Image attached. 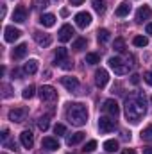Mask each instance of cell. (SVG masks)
<instances>
[{
	"mask_svg": "<svg viewBox=\"0 0 152 154\" xmlns=\"http://www.w3.org/2000/svg\"><path fill=\"white\" fill-rule=\"evenodd\" d=\"M120 154H136V151H134V149H123Z\"/></svg>",
	"mask_w": 152,
	"mask_h": 154,
	"instance_id": "obj_43",
	"label": "cell"
},
{
	"mask_svg": "<svg viewBox=\"0 0 152 154\" xmlns=\"http://www.w3.org/2000/svg\"><path fill=\"white\" fill-rule=\"evenodd\" d=\"M145 31H147V34H152V23H147V29Z\"/></svg>",
	"mask_w": 152,
	"mask_h": 154,
	"instance_id": "obj_45",
	"label": "cell"
},
{
	"mask_svg": "<svg viewBox=\"0 0 152 154\" xmlns=\"http://www.w3.org/2000/svg\"><path fill=\"white\" fill-rule=\"evenodd\" d=\"M4 154H5V152H4Z\"/></svg>",
	"mask_w": 152,
	"mask_h": 154,
	"instance_id": "obj_49",
	"label": "cell"
},
{
	"mask_svg": "<svg viewBox=\"0 0 152 154\" xmlns=\"http://www.w3.org/2000/svg\"><path fill=\"white\" fill-rule=\"evenodd\" d=\"M68 57V50L65 48V47H59L57 50H56V56H54V61H56V65H61L65 59Z\"/></svg>",
	"mask_w": 152,
	"mask_h": 154,
	"instance_id": "obj_20",
	"label": "cell"
},
{
	"mask_svg": "<svg viewBox=\"0 0 152 154\" xmlns=\"http://www.w3.org/2000/svg\"><path fill=\"white\" fill-rule=\"evenodd\" d=\"M131 82H132V84H138V82H140V75H136V74H134V75L131 77Z\"/></svg>",
	"mask_w": 152,
	"mask_h": 154,
	"instance_id": "obj_41",
	"label": "cell"
},
{
	"mask_svg": "<svg viewBox=\"0 0 152 154\" xmlns=\"http://www.w3.org/2000/svg\"><path fill=\"white\" fill-rule=\"evenodd\" d=\"M86 63L88 65H97V63H100V56L95 54V52H90V54H86Z\"/></svg>",
	"mask_w": 152,
	"mask_h": 154,
	"instance_id": "obj_27",
	"label": "cell"
},
{
	"mask_svg": "<svg viewBox=\"0 0 152 154\" xmlns=\"http://www.w3.org/2000/svg\"><path fill=\"white\" fill-rule=\"evenodd\" d=\"M61 16H68V9H61Z\"/></svg>",
	"mask_w": 152,
	"mask_h": 154,
	"instance_id": "obj_47",
	"label": "cell"
},
{
	"mask_svg": "<svg viewBox=\"0 0 152 154\" xmlns=\"http://www.w3.org/2000/svg\"><path fill=\"white\" fill-rule=\"evenodd\" d=\"M27 116V109L25 108H14L9 111V120L11 122H23Z\"/></svg>",
	"mask_w": 152,
	"mask_h": 154,
	"instance_id": "obj_10",
	"label": "cell"
},
{
	"mask_svg": "<svg viewBox=\"0 0 152 154\" xmlns=\"http://www.w3.org/2000/svg\"><path fill=\"white\" fill-rule=\"evenodd\" d=\"M97 38H99V43H108L109 38H111V34H109L108 29H100V31L97 32Z\"/></svg>",
	"mask_w": 152,
	"mask_h": 154,
	"instance_id": "obj_25",
	"label": "cell"
},
{
	"mask_svg": "<svg viewBox=\"0 0 152 154\" xmlns=\"http://www.w3.org/2000/svg\"><path fill=\"white\" fill-rule=\"evenodd\" d=\"M41 147H43L45 151H57V149H59V142H57L56 138H52V136H45V138L41 140Z\"/></svg>",
	"mask_w": 152,
	"mask_h": 154,
	"instance_id": "obj_13",
	"label": "cell"
},
{
	"mask_svg": "<svg viewBox=\"0 0 152 154\" xmlns=\"http://www.w3.org/2000/svg\"><path fill=\"white\" fill-rule=\"evenodd\" d=\"M109 66L114 70V74H118V75H125L127 72H129V66L120 59V57H109Z\"/></svg>",
	"mask_w": 152,
	"mask_h": 154,
	"instance_id": "obj_4",
	"label": "cell"
},
{
	"mask_svg": "<svg viewBox=\"0 0 152 154\" xmlns=\"http://www.w3.org/2000/svg\"><path fill=\"white\" fill-rule=\"evenodd\" d=\"M38 127L41 131H47L48 129V116H41L38 118Z\"/></svg>",
	"mask_w": 152,
	"mask_h": 154,
	"instance_id": "obj_33",
	"label": "cell"
},
{
	"mask_svg": "<svg viewBox=\"0 0 152 154\" xmlns=\"http://www.w3.org/2000/svg\"><path fill=\"white\" fill-rule=\"evenodd\" d=\"M141 140H145V142H152V124H149V125L141 131Z\"/></svg>",
	"mask_w": 152,
	"mask_h": 154,
	"instance_id": "obj_28",
	"label": "cell"
},
{
	"mask_svg": "<svg viewBox=\"0 0 152 154\" xmlns=\"http://www.w3.org/2000/svg\"><path fill=\"white\" fill-rule=\"evenodd\" d=\"M132 43H134L136 47H147V45H149V38H145V36H134Z\"/></svg>",
	"mask_w": 152,
	"mask_h": 154,
	"instance_id": "obj_30",
	"label": "cell"
},
{
	"mask_svg": "<svg viewBox=\"0 0 152 154\" xmlns=\"http://www.w3.org/2000/svg\"><path fill=\"white\" fill-rule=\"evenodd\" d=\"M13 20H14L16 23H23V22L27 20V9H25V5H18V7L14 9Z\"/></svg>",
	"mask_w": 152,
	"mask_h": 154,
	"instance_id": "obj_14",
	"label": "cell"
},
{
	"mask_svg": "<svg viewBox=\"0 0 152 154\" xmlns=\"http://www.w3.org/2000/svg\"><path fill=\"white\" fill-rule=\"evenodd\" d=\"M143 154H152V147H145L143 149Z\"/></svg>",
	"mask_w": 152,
	"mask_h": 154,
	"instance_id": "obj_46",
	"label": "cell"
},
{
	"mask_svg": "<svg viewBox=\"0 0 152 154\" xmlns=\"http://www.w3.org/2000/svg\"><path fill=\"white\" fill-rule=\"evenodd\" d=\"M86 43H88V41H86V38H77L75 41H74V45H72V48L79 52V50H82V48H86Z\"/></svg>",
	"mask_w": 152,
	"mask_h": 154,
	"instance_id": "obj_29",
	"label": "cell"
},
{
	"mask_svg": "<svg viewBox=\"0 0 152 154\" xmlns=\"http://www.w3.org/2000/svg\"><path fill=\"white\" fill-rule=\"evenodd\" d=\"M39 23H41L43 27H52V25L56 23V16H54V14H41Z\"/></svg>",
	"mask_w": 152,
	"mask_h": 154,
	"instance_id": "obj_23",
	"label": "cell"
},
{
	"mask_svg": "<svg viewBox=\"0 0 152 154\" xmlns=\"http://www.w3.org/2000/svg\"><path fill=\"white\" fill-rule=\"evenodd\" d=\"M54 133H56V134H65V133H66V127H65L63 124H56V125H54Z\"/></svg>",
	"mask_w": 152,
	"mask_h": 154,
	"instance_id": "obj_36",
	"label": "cell"
},
{
	"mask_svg": "<svg viewBox=\"0 0 152 154\" xmlns=\"http://www.w3.org/2000/svg\"><path fill=\"white\" fill-rule=\"evenodd\" d=\"M57 97V91L54 86H41L39 88V99L43 102H50V100H56Z\"/></svg>",
	"mask_w": 152,
	"mask_h": 154,
	"instance_id": "obj_5",
	"label": "cell"
},
{
	"mask_svg": "<svg viewBox=\"0 0 152 154\" xmlns=\"http://www.w3.org/2000/svg\"><path fill=\"white\" fill-rule=\"evenodd\" d=\"M113 48L116 50V52H123V50H125V41H123L122 38H116L114 43H113Z\"/></svg>",
	"mask_w": 152,
	"mask_h": 154,
	"instance_id": "obj_32",
	"label": "cell"
},
{
	"mask_svg": "<svg viewBox=\"0 0 152 154\" xmlns=\"http://www.w3.org/2000/svg\"><path fill=\"white\" fill-rule=\"evenodd\" d=\"M143 81H145L149 86H152V70H149V72L143 74Z\"/></svg>",
	"mask_w": 152,
	"mask_h": 154,
	"instance_id": "obj_37",
	"label": "cell"
},
{
	"mask_svg": "<svg viewBox=\"0 0 152 154\" xmlns=\"http://www.w3.org/2000/svg\"><path fill=\"white\" fill-rule=\"evenodd\" d=\"M104 151H106V152H116V151H118V142H116V140H108V142H104Z\"/></svg>",
	"mask_w": 152,
	"mask_h": 154,
	"instance_id": "obj_24",
	"label": "cell"
},
{
	"mask_svg": "<svg viewBox=\"0 0 152 154\" xmlns=\"http://www.w3.org/2000/svg\"><path fill=\"white\" fill-rule=\"evenodd\" d=\"M59 66H61L63 70H70V68L74 66V63H70V59H65V61H63V63H61Z\"/></svg>",
	"mask_w": 152,
	"mask_h": 154,
	"instance_id": "obj_38",
	"label": "cell"
},
{
	"mask_svg": "<svg viewBox=\"0 0 152 154\" xmlns=\"http://www.w3.org/2000/svg\"><path fill=\"white\" fill-rule=\"evenodd\" d=\"M93 9L99 14H104L106 13V0H93Z\"/></svg>",
	"mask_w": 152,
	"mask_h": 154,
	"instance_id": "obj_26",
	"label": "cell"
},
{
	"mask_svg": "<svg viewBox=\"0 0 152 154\" xmlns=\"http://www.w3.org/2000/svg\"><path fill=\"white\" fill-rule=\"evenodd\" d=\"M150 100H152V97H150Z\"/></svg>",
	"mask_w": 152,
	"mask_h": 154,
	"instance_id": "obj_48",
	"label": "cell"
},
{
	"mask_svg": "<svg viewBox=\"0 0 152 154\" xmlns=\"http://www.w3.org/2000/svg\"><path fill=\"white\" fill-rule=\"evenodd\" d=\"M7 136H9V129H4V131H2V140L7 142Z\"/></svg>",
	"mask_w": 152,
	"mask_h": 154,
	"instance_id": "obj_40",
	"label": "cell"
},
{
	"mask_svg": "<svg viewBox=\"0 0 152 154\" xmlns=\"http://www.w3.org/2000/svg\"><path fill=\"white\" fill-rule=\"evenodd\" d=\"M36 9H47L48 7V0H32Z\"/></svg>",
	"mask_w": 152,
	"mask_h": 154,
	"instance_id": "obj_35",
	"label": "cell"
},
{
	"mask_svg": "<svg viewBox=\"0 0 152 154\" xmlns=\"http://www.w3.org/2000/svg\"><path fill=\"white\" fill-rule=\"evenodd\" d=\"M66 120L72 125H77V127L84 125L88 122V109H86V106L81 104V102L68 104V108H66Z\"/></svg>",
	"mask_w": 152,
	"mask_h": 154,
	"instance_id": "obj_2",
	"label": "cell"
},
{
	"mask_svg": "<svg viewBox=\"0 0 152 154\" xmlns=\"http://www.w3.org/2000/svg\"><path fill=\"white\" fill-rule=\"evenodd\" d=\"M74 34H75V32H74L72 25H63V27L59 29V32H57V38H59V41L66 43V41H70V39H72Z\"/></svg>",
	"mask_w": 152,
	"mask_h": 154,
	"instance_id": "obj_11",
	"label": "cell"
},
{
	"mask_svg": "<svg viewBox=\"0 0 152 154\" xmlns=\"http://www.w3.org/2000/svg\"><path fill=\"white\" fill-rule=\"evenodd\" d=\"M61 84L66 90H70V91H75L77 88H79V81H77L75 77H61Z\"/></svg>",
	"mask_w": 152,
	"mask_h": 154,
	"instance_id": "obj_17",
	"label": "cell"
},
{
	"mask_svg": "<svg viewBox=\"0 0 152 154\" xmlns=\"http://www.w3.org/2000/svg\"><path fill=\"white\" fill-rule=\"evenodd\" d=\"M75 23H77V27L86 29V27L91 23V14H90V13H86V11L77 13V14H75Z\"/></svg>",
	"mask_w": 152,
	"mask_h": 154,
	"instance_id": "obj_9",
	"label": "cell"
},
{
	"mask_svg": "<svg viewBox=\"0 0 152 154\" xmlns=\"http://www.w3.org/2000/svg\"><path fill=\"white\" fill-rule=\"evenodd\" d=\"M129 13H131V4H129V2H122V4L116 7V11H114V14H116V16H120V18L127 16Z\"/></svg>",
	"mask_w": 152,
	"mask_h": 154,
	"instance_id": "obj_18",
	"label": "cell"
},
{
	"mask_svg": "<svg viewBox=\"0 0 152 154\" xmlns=\"http://www.w3.org/2000/svg\"><path fill=\"white\" fill-rule=\"evenodd\" d=\"M2 90H4V97H9V86H7V84H4V86H2Z\"/></svg>",
	"mask_w": 152,
	"mask_h": 154,
	"instance_id": "obj_42",
	"label": "cell"
},
{
	"mask_svg": "<svg viewBox=\"0 0 152 154\" xmlns=\"http://www.w3.org/2000/svg\"><path fill=\"white\" fill-rule=\"evenodd\" d=\"M145 111L147 109H145V95L143 93L136 91L131 97H127V100H125V116H127V120L136 124L145 115Z\"/></svg>",
	"mask_w": 152,
	"mask_h": 154,
	"instance_id": "obj_1",
	"label": "cell"
},
{
	"mask_svg": "<svg viewBox=\"0 0 152 154\" xmlns=\"http://www.w3.org/2000/svg\"><path fill=\"white\" fill-rule=\"evenodd\" d=\"M20 142H22V145L25 149H32V145H34V134L27 129V131H23L20 134Z\"/></svg>",
	"mask_w": 152,
	"mask_h": 154,
	"instance_id": "obj_12",
	"label": "cell"
},
{
	"mask_svg": "<svg viewBox=\"0 0 152 154\" xmlns=\"http://www.w3.org/2000/svg\"><path fill=\"white\" fill-rule=\"evenodd\" d=\"M82 2H84V0H70V4H72V5H81Z\"/></svg>",
	"mask_w": 152,
	"mask_h": 154,
	"instance_id": "obj_44",
	"label": "cell"
},
{
	"mask_svg": "<svg viewBox=\"0 0 152 154\" xmlns=\"http://www.w3.org/2000/svg\"><path fill=\"white\" fill-rule=\"evenodd\" d=\"M84 140V133H74V134H70V136H66V143L68 145H77V143H81Z\"/></svg>",
	"mask_w": 152,
	"mask_h": 154,
	"instance_id": "obj_22",
	"label": "cell"
},
{
	"mask_svg": "<svg viewBox=\"0 0 152 154\" xmlns=\"http://www.w3.org/2000/svg\"><path fill=\"white\" fill-rule=\"evenodd\" d=\"M99 129H100V133H111L116 129V120L113 116H100L99 118Z\"/></svg>",
	"mask_w": 152,
	"mask_h": 154,
	"instance_id": "obj_3",
	"label": "cell"
},
{
	"mask_svg": "<svg viewBox=\"0 0 152 154\" xmlns=\"http://www.w3.org/2000/svg\"><path fill=\"white\" fill-rule=\"evenodd\" d=\"M152 16V9L149 5H141L138 11H136V22H145Z\"/></svg>",
	"mask_w": 152,
	"mask_h": 154,
	"instance_id": "obj_15",
	"label": "cell"
},
{
	"mask_svg": "<svg viewBox=\"0 0 152 154\" xmlns=\"http://www.w3.org/2000/svg\"><path fill=\"white\" fill-rule=\"evenodd\" d=\"M23 72L29 74V75L36 74V72H38V61H36V59H29V61L25 63V66H23Z\"/></svg>",
	"mask_w": 152,
	"mask_h": 154,
	"instance_id": "obj_21",
	"label": "cell"
},
{
	"mask_svg": "<svg viewBox=\"0 0 152 154\" xmlns=\"http://www.w3.org/2000/svg\"><path fill=\"white\" fill-rule=\"evenodd\" d=\"M4 145H5V147H9V149H13V151L16 149V143H14V142H4Z\"/></svg>",
	"mask_w": 152,
	"mask_h": 154,
	"instance_id": "obj_39",
	"label": "cell"
},
{
	"mask_svg": "<svg viewBox=\"0 0 152 154\" xmlns=\"http://www.w3.org/2000/svg\"><path fill=\"white\" fill-rule=\"evenodd\" d=\"M25 54H27V45L25 43H20L18 47H14V50H13L11 56H13V59H22Z\"/></svg>",
	"mask_w": 152,
	"mask_h": 154,
	"instance_id": "obj_19",
	"label": "cell"
},
{
	"mask_svg": "<svg viewBox=\"0 0 152 154\" xmlns=\"http://www.w3.org/2000/svg\"><path fill=\"white\" fill-rule=\"evenodd\" d=\"M95 149H97V142H95V140H90V142L84 145V149H82V151H84V152H93Z\"/></svg>",
	"mask_w": 152,
	"mask_h": 154,
	"instance_id": "obj_34",
	"label": "cell"
},
{
	"mask_svg": "<svg viewBox=\"0 0 152 154\" xmlns=\"http://www.w3.org/2000/svg\"><path fill=\"white\" fill-rule=\"evenodd\" d=\"M20 36H22V31H20V29H16V27H13V25H9V27H5V29H4V39H5L7 43L16 41Z\"/></svg>",
	"mask_w": 152,
	"mask_h": 154,
	"instance_id": "obj_7",
	"label": "cell"
},
{
	"mask_svg": "<svg viewBox=\"0 0 152 154\" xmlns=\"http://www.w3.org/2000/svg\"><path fill=\"white\" fill-rule=\"evenodd\" d=\"M102 109H104V111H106L109 116H113V118H116V116L120 115V106H118V102H116V100H113V99L104 100Z\"/></svg>",
	"mask_w": 152,
	"mask_h": 154,
	"instance_id": "obj_6",
	"label": "cell"
},
{
	"mask_svg": "<svg viewBox=\"0 0 152 154\" xmlns=\"http://www.w3.org/2000/svg\"><path fill=\"white\" fill-rule=\"evenodd\" d=\"M108 81H109V74H108V70L99 68V70L95 72V84H97L99 88H106Z\"/></svg>",
	"mask_w": 152,
	"mask_h": 154,
	"instance_id": "obj_8",
	"label": "cell"
},
{
	"mask_svg": "<svg viewBox=\"0 0 152 154\" xmlns=\"http://www.w3.org/2000/svg\"><path fill=\"white\" fill-rule=\"evenodd\" d=\"M34 41L38 43L39 47H48V45L52 43V38H50V34H45V32L36 31V32H34Z\"/></svg>",
	"mask_w": 152,
	"mask_h": 154,
	"instance_id": "obj_16",
	"label": "cell"
},
{
	"mask_svg": "<svg viewBox=\"0 0 152 154\" xmlns=\"http://www.w3.org/2000/svg\"><path fill=\"white\" fill-rule=\"evenodd\" d=\"M34 91H36V88L31 84V86L23 88V93H22V97H23V99H32V97H34Z\"/></svg>",
	"mask_w": 152,
	"mask_h": 154,
	"instance_id": "obj_31",
	"label": "cell"
}]
</instances>
